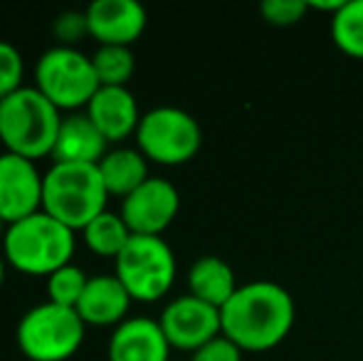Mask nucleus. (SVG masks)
Masks as SVG:
<instances>
[{
  "mask_svg": "<svg viewBox=\"0 0 363 361\" xmlns=\"http://www.w3.org/2000/svg\"><path fill=\"white\" fill-rule=\"evenodd\" d=\"M35 89L43 91L60 111L86 109L99 89L91 57L77 48H50L35 67Z\"/></svg>",
  "mask_w": 363,
  "mask_h": 361,
  "instance_id": "0eeeda50",
  "label": "nucleus"
},
{
  "mask_svg": "<svg viewBox=\"0 0 363 361\" xmlns=\"http://www.w3.org/2000/svg\"><path fill=\"white\" fill-rule=\"evenodd\" d=\"M131 302L134 299L116 274H94L77 304V314L86 327H119L126 322Z\"/></svg>",
  "mask_w": 363,
  "mask_h": 361,
  "instance_id": "2eb2a0df",
  "label": "nucleus"
},
{
  "mask_svg": "<svg viewBox=\"0 0 363 361\" xmlns=\"http://www.w3.org/2000/svg\"><path fill=\"white\" fill-rule=\"evenodd\" d=\"M131 235L134 233L129 231V226L124 223L121 213H111V211H104L101 216H96L89 226L82 231V240L84 245L89 248L94 255L99 257H116L121 255L126 245H129Z\"/></svg>",
  "mask_w": 363,
  "mask_h": 361,
  "instance_id": "6ab92c4d",
  "label": "nucleus"
},
{
  "mask_svg": "<svg viewBox=\"0 0 363 361\" xmlns=\"http://www.w3.org/2000/svg\"><path fill=\"white\" fill-rule=\"evenodd\" d=\"M86 324L77 309L45 302L28 309L18 322V347L30 361H67L79 352Z\"/></svg>",
  "mask_w": 363,
  "mask_h": 361,
  "instance_id": "39448f33",
  "label": "nucleus"
},
{
  "mask_svg": "<svg viewBox=\"0 0 363 361\" xmlns=\"http://www.w3.org/2000/svg\"><path fill=\"white\" fill-rule=\"evenodd\" d=\"M62 114L35 87H23L0 101V144L8 154L38 161L52 156Z\"/></svg>",
  "mask_w": 363,
  "mask_h": 361,
  "instance_id": "f03ea898",
  "label": "nucleus"
},
{
  "mask_svg": "<svg viewBox=\"0 0 363 361\" xmlns=\"http://www.w3.org/2000/svg\"><path fill=\"white\" fill-rule=\"evenodd\" d=\"M84 114L94 121V126L104 134L109 144H119L136 134L141 116H144L129 87H99L86 104Z\"/></svg>",
  "mask_w": 363,
  "mask_h": 361,
  "instance_id": "ddd939ff",
  "label": "nucleus"
},
{
  "mask_svg": "<svg viewBox=\"0 0 363 361\" xmlns=\"http://www.w3.org/2000/svg\"><path fill=\"white\" fill-rule=\"evenodd\" d=\"M109 154V141L104 139L94 121L84 111L62 116L60 134L52 149L55 164H89L96 166Z\"/></svg>",
  "mask_w": 363,
  "mask_h": 361,
  "instance_id": "dca6fc26",
  "label": "nucleus"
},
{
  "mask_svg": "<svg viewBox=\"0 0 363 361\" xmlns=\"http://www.w3.org/2000/svg\"><path fill=\"white\" fill-rule=\"evenodd\" d=\"M171 344L158 319L131 317L109 339V361H168Z\"/></svg>",
  "mask_w": 363,
  "mask_h": 361,
  "instance_id": "4468645a",
  "label": "nucleus"
},
{
  "mask_svg": "<svg viewBox=\"0 0 363 361\" xmlns=\"http://www.w3.org/2000/svg\"><path fill=\"white\" fill-rule=\"evenodd\" d=\"M309 10L306 0H264L259 5V13L264 15V20L272 25H294Z\"/></svg>",
  "mask_w": 363,
  "mask_h": 361,
  "instance_id": "393cba45",
  "label": "nucleus"
},
{
  "mask_svg": "<svg viewBox=\"0 0 363 361\" xmlns=\"http://www.w3.org/2000/svg\"><path fill=\"white\" fill-rule=\"evenodd\" d=\"M134 136L141 154L163 166L186 164L203 144V131L196 116L178 106H156L146 111Z\"/></svg>",
  "mask_w": 363,
  "mask_h": 361,
  "instance_id": "6e6552de",
  "label": "nucleus"
},
{
  "mask_svg": "<svg viewBox=\"0 0 363 361\" xmlns=\"http://www.w3.org/2000/svg\"><path fill=\"white\" fill-rule=\"evenodd\" d=\"M43 179L35 161L0 154V218L8 226L43 211Z\"/></svg>",
  "mask_w": 363,
  "mask_h": 361,
  "instance_id": "9b49d317",
  "label": "nucleus"
},
{
  "mask_svg": "<svg viewBox=\"0 0 363 361\" xmlns=\"http://www.w3.org/2000/svg\"><path fill=\"white\" fill-rule=\"evenodd\" d=\"M99 87H126L136 72V57L131 48H116V45H99L91 55Z\"/></svg>",
  "mask_w": 363,
  "mask_h": 361,
  "instance_id": "aec40b11",
  "label": "nucleus"
},
{
  "mask_svg": "<svg viewBox=\"0 0 363 361\" xmlns=\"http://www.w3.org/2000/svg\"><path fill=\"white\" fill-rule=\"evenodd\" d=\"M106 201L109 193L99 166L52 164L43 179V211L74 233H82L96 216H101Z\"/></svg>",
  "mask_w": 363,
  "mask_h": 361,
  "instance_id": "20e7f679",
  "label": "nucleus"
},
{
  "mask_svg": "<svg viewBox=\"0 0 363 361\" xmlns=\"http://www.w3.org/2000/svg\"><path fill=\"white\" fill-rule=\"evenodd\" d=\"M25 62L15 45L0 40V101L8 99L18 89H23Z\"/></svg>",
  "mask_w": 363,
  "mask_h": 361,
  "instance_id": "5701e85b",
  "label": "nucleus"
},
{
  "mask_svg": "<svg viewBox=\"0 0 363 361\" xmlns=\"http://www.w3.org/2000/svg\"><path fill=\"white\" fill-rule=\"evenodd\" d=\"M52 33L57 38L60 48H74L84 38H89V20H86V10H67V13L57 15L52 23Z\"/></svg>",
  "mask_w": 363,
  "mask_h": 361,
  "instance_id": "b1692460",
  "label": "nucleus"
},
{
  "mask_svg": "<svg viewBox=\"0 0 363 361\" xmlns=\"http://www.w3.org/2000/svg\"><path fill=\"white\" fill-rule=\"evenodd\" d=\"M96 166H99L106 193L121 198V201L131 196L141 183L151 179L148 176V159L139 149H126V146L111 149Z\"/></svg>",
  "mask_w": 363,
  "mask_h": 361,
  "instance_id": "a211bd4d",
  "label": "nucleus"
},
{
  "mask_svg": "<svg viewBox=\"0 0 363 361\" xmlns=\"http://www.w3.org/2000/svg\"><path fill=\"white\" fill-rule=\"evenodd\" d=\"M89 38L99 45L131 48L146 30V10L139 0H94L86 8Z\"/></svg>",
  "mask_w": 363,
  "mask_h": 361,
  "instance_id": "f8f14e48",
  "label": "nucleus"
},
{
  "mask_svg": "<svg viewBox=\"0 0 363 361\" xmlns=\"http://www.w3.org/2000/svg\"><path fill=\"white\" fill-rule=\"evenodd\" d=\"M5 262L8 260H5V255L0 252V287H3V282H5Z\"/></svg>",
  "mask_w": 363,
  "mask_h": 361,
  "instance_id": "bb28decb",
  "label": "nucleus"
},
{
  "mask_svg": "<svg viewBox=\"0 0 363 361\" xmlns=\"http://www.w3.org/2000/svg\"><path fill=\"white\" fill-rule=\"evenodd\" d=\"M77 248L74 231L55 221L45 211L8 226L3 255L18 272L50 277L60 267L69 265Z\"/></svg>",
  "mask_w": 363,
  "mask_h": 361,
  "instance_id": "7ed1b4c3",
  "label": "nucleus"
},
{
  "mask_svg": "<svg viewBox=\"0 0 363 361\" xmlns=\"http://www.w3.org/2000/svg\"><path fill=\"white\" fill-rule=\"evenodd\" d=\"M114 274L134 302H156L173 287L176 255L161 235H131L114 260Z\"/></svg>",
  "mask_w": 363,
  "mask_h": 361,
  "instance_id": "423d86ee",
  "label": "nucleus"
},
{
  "mask_svg": "<svg viewBox=\"0 0 363 361\" xmlns=\"http://www.w3.org/2000/svg\"><path fill=\"white\" fill-rule=\"evenodd\" d=\"M181 196L166 179L151 176L131 196L121 201V218L134 235H161L178 216Z\"/></svg>",
  "mask_w": 363,
  "mask_h": 361,
  "instance_id": "9d476101",
  "label": "nucleus"
},
{
  "mask_svg": "<svg viewBox=\"0 0 363 361\" xmlns=\"http://www.w3.org/2000/svg\"><path fill=\"white\" fill-rule=\"evenodd\" d=\"M191 361H242V349L230 342L225 334H220L208 344H203L198 352H193Z\"/></svg>",
  "mask_w": 363,
  "mask_h": 361,
  "instance_id": "a878e982",
  "label": "nucleus"
},
{
  "mask_svg": "<svg viewBox=\"0 0 363 361\" xmlns=\"http://www.w3.org/2000/svg\"><path fill=\"white\" fill-rule=\"evenodd\" d=\"M331 38L344 52L363 57V0H346L331 18Z\"/></svg>",
  "mask_w": 363,
  "mask_h": 361,
  "instance_id": "412c9836",
  "label": "nucleus"
},
{
  "mask_svg": "<svg viewBox=\"0 0 363 361\" xmlns=\"http://www.w3.org/2000/svg\"><path fill=\"white\" fill-rule=\"evenodd\" d=\"M223 334L242 352H264L282 342L294 324V299L274 279H252L220 309Z\"/></svg>",
  "mask_w": 363,
  "mask_h": 361,
  "instance_id": "f257e3e1",
  "label": "nucleus"
},
{
  "mask_svg": "<svg viewBox=\"0 0 363 361\" xmlns=\"http://www.w3.org/2000/svg\"><path fill=\"white\" fill-rule=\"evenodd\" d=\"M158 324L171 349H183V352H198L203 344L223 334L220 309L193 297L191 292L171 299L163 307Z\"/></svg>",
  "mask_w": 363,
  "mask_h": 361,
  "instance_id": "1a4fd4ad",
  "label": "nucleus"
},
{
  "mask_svg": "<svg viewBox=\"0 0 363 361\" xmlns=\"http://www.w3.org/2000/svg\"><path fill=\"white\" fill-rule=\"evenodd\" d=\"M86 282H89V277H86L82 267L72 265V262L60 267L57 272H52L48 277V302L77 309V304H79L82 294L86 289Z\"/></svg>",
  "mask_w": 363,
  "mask_h": 361,
  "instance_id": "4be33fe9",
  "label": "nucleus"
},
{
  "mask_svg": "<svg viewBox=\"0 0 363 361\" xmlns=\"http://www.w3.org/2000/svg\"><path fill=\"white\" fill-rule=\"evenodd\" d=\"M235 270L218 255H203L188 270V289L193 297L223 309L228 299L238 292Z\"/></svg>",
  "mask_w": 363,
  "mask_h": 361,
  "instance_id": "f3484780",
  "label": "nucleus"
},
{
  "mask_svg": "<svg viewBox=\"0 0 363 361\" xmlns=\"http://www.w3.org/2000/svg\"><path fill=\"white\" fill-rule=\"evenodd\" d=\"M5 233H8V223L0 218V245H3V240H5Z\"/></svg>",
  "mask_w": 363,
  "mask_h": 361,
  "instance_id": "cd10ccee",
  "label": "nucleus"
}]
</instances>
